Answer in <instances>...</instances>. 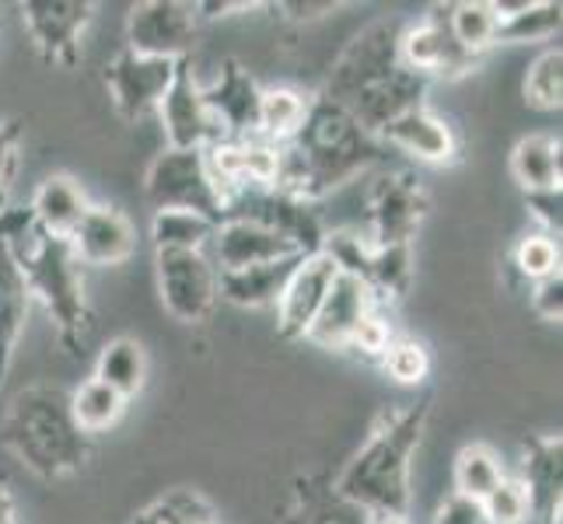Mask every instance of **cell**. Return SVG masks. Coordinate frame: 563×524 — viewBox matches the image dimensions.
Instances as JSON below:
<instances>
[{
  "mask_svg": "<svg viewBox=\"0 0 563 524\" xmlns=\"http://www.w3.org/2000/svg\"><path fill=\"white\" fill-rule=\"evenodd\" d=\"M32 46L46 64L74 70L81 64V35L99 4L91 0H25L18 4Z\"/></svg>",
  "mask_w": 563,
  "mask_h": 524,
  "instance_id": "8",
  "label": "cell"
},
{
  "mask_svg": "<svg viewBox=\"0 0 563 524\" xmlns=\"http://www.w3.org/2000/svg\"><path fill=\"white\" fill-rule=\"evenodd\" d=\"M479 503H483V514H487L490 524H526L532 517L526 482L511 479V476H504L487 493V500H479Z\"/></svg>",
  "mask_w": 563,
  "mask_h": 524,
  "instance_id": "35",
  "label": "cell"
},
{
  "mask_svg": "<svg viewBox=\"0 0 563 524\" xmlns=\"http://www.w3.org/2000/svg\"><path fill=\"white\" fill-rule=\"evenodd\" d=\"M500 18L497 46H521V43H550L560 35L563 8L556 0H494Z\"/></svg>",
  "mask_w": 563,
  "mask_h": 524,
  "instance_id": "24",
  "label": "cell"
},
{
  "mask_svg": "<svg viewBox=\"0 0 563 524\" xmlns=\"http://www.w3.org/2000/svg\"><path fill=\"white\" fill-rule=\"evenodd\" d=\"M308 256H287L277 263H260V266H245V269H224L218 274V298L239 308H266L277 304L290 274L301 266Z\"/></svg>",
  "mask_w": 563,
  "mask_h": 524,
  "instance_id": "22",
  "label": "cell"
},
{
  "mask_svg": "<svg viewBox=\"0 0 563 524\" xmlns=\"http://www.w3.org/2000/svg\"><path fill=\"white\" fill-rule=\"evenodd\" d=\"M144 192L154 210H189L213 224L224 221V200L210 179L203 150L165 147L147 168Z\"/></svg>",
  "mask_w": 563,
  "mask_h": 524,
  "instance_id": "5",
  "label": "cell"
},
{
  "mask_svg": "<svg viewBox=\"0 0 563 524\" xmlns=\"http://www.w3.org/2000/svg\"><path fill=\"white\" fill-rule=\"evenodd\" d=\"M427 77L413 74V70H406L399 67L393 77H385L382 85L375 88H367L364 94H357V99L346 105V112L354 115L357 126L364 133H372V137H378V133L388 126V123H396L399 115L406 112H413L423 105V94H427Z\"/></svg>",
  "mask_w": 563,
  "mask_h": 524,
  "instance_id": "19",
  "label": "cell"
},
{
  "mask_svg": "<svg viewBox=\"0 0 563 524\" xmlns=\"http://www.w3.org/2000/svg\"><path fill=\"white\" fill-rule=\"evenodd\" d=\"M158 115L165 126V141L176 150H207L210 144L224 141L218 120H213L203 102V85L192 74V56L176 64V77H172L158 105Z\"/></svg>",
  "mask_w": 563,
  "mask_h": 524,
  "instance_id": "11",
  "label": "cell"
},
{
  "mask_svg": "<svg viewBox=\"0 0 563 524\" xmlns=\"http://www.w3.org/2000/svg\"><path fill=\"white\" fill-rule=\"evenodd\" d=\"M427 210H431V197L410 171L382 175L367 197V245H410Z\"/></svg>",
  "mask_w": 563,
  "mask_h": 524,
  "instance_id": "9",
  "label": "cell"
},
{
  "mask_svg": "<svg viewBox=\"0 0 563 524\" xmlns=\"http://www.w3.org/2000/svg\"><path fill=\"white\" fill-rule=\"evenodd\" d=\"M0 524H18V514H14V500L8 493V487L0 482Z\"/></svg>",
  "mask_w": 563,
  "mask_h": 524,
  "instance_id": "46",
  "label": "cell"
},
{
  "mask_svg": "<svg viewBox=\"0 0 563 524\" xmlns=\"http://www.w3.org/2000/svg\"><path fill=\"white\" fill-rule=\"evenodd\" d=\"M67 242L74 259L85 266H120L137 248V235H133L130 218L120 207H106V203L99 207L91 203Z\"/></svg>",
  "mask_w": 563,
  "mask_h": 524,
  "instance_id": "16",
  "label": "cell"
},
{
  "mask_svg": "<svg viewBox=\"0 0 563 524\" xmlns=\"http://www.w3.org/2000/svg\"><path fill=\"white\" fill-rule=\"evenodd\" d=\"M29 304H32L29 287L22 274H18L8 242H0V392H4L8 371L14 364V349L29 319Z\"/></svg>",
  "mask_w": 563,
  "mask_h": 524,
  "instance_id": "25",
  "label": "cell"
},
{
  "mask_svg": "<svg viewBox=\"0 0 563 524\" xmlns=\"http://www.w3.org/2000/svg\"><path fill=\"white\" fill-rule=\"evenodd\" d=\"M504 479L500 458L487 444H465L455 458V493L487 500V493Z\"/></svg>",
  "mask_w": 563,
  "mask_h": 524,
  "instance_id": "33",
  "label": "cell"
},
{
  "mask_svg": "<svg viewBox=\"0 0 563 524\" xmlns=\"http://www.w3.org/2000/svg\"><path fill=\"white\" fill-rule=\"evenodd\" d=\"M375 304H382V301H375V294L357 277L336 274L333 287H329V294H325V301L319 308L316 322L308 325L305 339L322 346V349H346V346H351L354 328L361 325V319L372 312Z\"/></svg>",
  "mask_w": 563,
  "mask_h": 524,
  "instance_id": "17",
  "label": "cell"
},
{
  "mask_svg": "<svg viewBox=\"0 0 563 524\" xmlns=\"http://www.w3.org/2000/svg\"><path fill=\"white\" fill-rule=\"evenodd\" d=\"M165 312L183 325H200L218 308V269L203 252H154Z\"/></svg>",
  "mask_w": 563,
  "mask_h": 524,
  "instance_id": "7",
  "label": "cell"
},
{
  "mask_svg": "<svg viewBox=\"0 0 563 524\" xmlns=\"http://www.w3.org/2000/svg\"><path fill=\"white\" fill-rule=\"evenodd\" d=\"M526 207L532 213V221L539 224V235H550V238L560 242V227H563V197H560V189L526 192Z\"/></svg>",
  "mask_w": 563,
  "mask_h": 524,
  "instance_id": "40",
  "label": "cell"
},
{
  "mask_svg": "<svg viewBox=\"0 0 563 524\" xmlns=\"http://www.w3.org/2000/svg\"><path fill=\"white\" fill-rule=\"evenodd\" d=\"M4 444L43 479H64L91 455L88 434L70 416V395L49 384L25 388L14 399L4 420Z\"/></svg>",
  "mask_w": 563,
  "mask_h": 524,
  "instance_id": "4",
  "label": "cell"
},
{
  "mask_svg": "<svg viewBox=\"0 0 563 524\" xmlns=\"http://www.w3.org/2000/svg\"><path fill=\"white\" fill-rule=\"evenodd\" d=\"M308 105H312V94H301L298 88H266L260 99V137L277 147L295 141Z\"/></svg>",
  "mask_w": 563,
  "mask_h": 524,
  "instance_id": "30",
  "label": "cell"
},
{
  "mask_svg": "<svg viewBox=\"0 0 563 524\" xmlns=\"http://www.w3.org/2000/svg\"><path fill=\"white\" fill-rule=\"evenodd\" d=\"M444 25H449V35L455 38V46L479 60L483 53L497 46V25L500 18L494 11V0H459V4L444 8Z\"/></svg>",
  "mask_w": 563,
  "mask_h": 524,
  "instance_id": "27",
  "label": "cell"
},
{
  "mask_svg": "<svg viewBox=\"0 0 563 524\" xmlns=\"http://www.w3.org/2000/svg\"><path fill=\"white\" fill-rule=\"evenodd\" d=\"M295 524H372L361 508L346 503L343 497H336L333 490L325 493H305V511L301 517H295Z\"/></svg>",
  "mask_w": 563,
  "mask_h": 524,
  "instance_id": "38",
  "label": "cell"
},
{
  "mask_svg": "<svg viewBox=\"0 0 563 524\" xmlns=\"http://www.w3.org/2000/svg\"><path fill=\"white\" fill-rule=\"evenodd\" d=\"M393 339H396L393 336V325H388V319L382 315V304H375L372 312L361 319V325L354 328L351 346H346V349H357V354H364V357L382 360V354H385Z\"/></svg>",
  "mask_w": 563,
  "mask_h": 524,
  "instance_id": "39",
  "label": "cell"
},
{
  "mask_svg": "<svg viewBox=\"0 0 563 524\" xmlns=\"http://www.w3.org/2000/svg\"><path fill=\"white\" fill-rule=\"evenodd\" d=\"M532 312L542 322H560L563 319V274L542 277L532 283Z\"/></svg>",
  "mask_w": 563,
  "mask_h": 524,
  "instance_id": "41",
  "label": "cell"
},
{
  "mask_svg": "<svg viewBox=\"0 0 563 524\" xmlns=\"http://www.w3.org/2000/svg\"><path fill=\"white\" fill-rule=\"evenodd\" d=\"M8 252L22 274L29 294L43 301L56 325V339L67 346V354L81 357L88 328H91V308L85 301L81 283V263L74 259L70 242L38 231L35 224L18 231L8 238Z\"/></svg>",
  "mask_w": 563,
  "mask_h": 524,
  "instance_id": "3",
  "label": "cell"
},
{
  "mask_svg": "<svg viewBox=\"0 0 563 524\" xmlns=\"http://www.w3.org/2000/svg\"><path fill=\"white\" fill-rule=\"evenodd\" d=\"M385 144L364 133L343 105L316 94L295 141L280 144L274 189L316 203L343 182H354L372 165L382 161Z\"/></svg>",
  "mask_w": 563,
  "mask_h": 524,
  "instance_id": "1",
  "label": "cell"
},
{
  "mask_svg": "<svg viewBox=\"0 0 563 524\" xmlns=\"http://www.w3.org/2000/svg\"><path fill=\"white\" fill-rule=\"evenodd\" d=\"M361 283L372 290L375 301H399L406 298V290L413 283V248L410 245H385L367 252V263H364V277Z\"/></svg>",
  "mask_w": 563,
  "mask_h": 524,
  "instance_id": "29",
  "label": "cell"
},
{
  "mask_svg": "<svg viewBox=\"0 0 563 524\" xmlns=\"http://www.w3.org/2000/svg\"><path fill=\"white\" fill-rule=\"evenodd\" d=\"M378 141L385 147L413 154V158L423 161V165H449V161H455V154H459V141H455L452 126L444 123L441 115H434L427 105L399 115L396 123H388L378 133Z\"/></svg>",
  "mask_w": 563,
  "mask_h": 524,
  "instance_id": "20",
  "label": "cell"
},
{
  "mask_svg": "<svg viewBox=\"0 0 563 524\" xmlns=\"http://www.w3.org/2000/svg\"><path fill=\"white\" fill-rule=\"evenodd\" d=\"M560 137L550 133H529L521 137L511 150V175L521 186V192H539V189H560L563 179V154Z\"/></svg>",
  "mask_w": 563,
  "mask_h": 524,
  "instance_id": "26",
  "label": "cell"
},
{
  "mask_svg": "<svg viewBox=\"0 0 563 524\" xmlns=\"http://www.w3.org/2000/svg\"><path fill=\"white\" fill-rule=\"evenodd\" d=\"M213 259H218V274L224 269H245V266H260V263H277L287 256H301V252L280 238L277 231H269L256 221H242V218H228L213 231Z\"/></svg>",
  "mask_w": 563,
  "mask_h": 524,
  "instance_id": "18",
  "label": "cell"
},
{
  "mask_svg": "<svg viewBox=\"0 0 563 524\" xmlns=\"http://www.w3.org/2000/svg\"><path fill=\"white\" fill-rule=\"evenodd\" d=\"M0 210H4V200H0Z\"/></svg>",
  "mask_w": 563,
  "mask_h": 524,
  "instance_id": "49",
  "label": "cell"
},
{
  "mask_svg": "<svg viewBox=\"0 0 563 524\" xmlns=\"http://www.w3.org/2000/svg\"><path fill=\"white\" fill-rule=\"evenodd\" d=\"M266 11H277L280 18L295 25H308V22H319V18L340 11L343 4L340 0H280V4H263Z\"/></svg>",
  "mask_w": 563,
  "mask_h": 524,
  "instance_id": "43",
  "label": "cell"
},
{
  "mask_svg": "<svg viewBox=\"0 0 563 524\" xmlns=\"http://www.w3.org/2000/svg\"><path fill=\"white\" fill-rule=\"evenodd\" d=\"M218 81L210 88H203V102L210 109V115L218 120L224 141H249L260 137V99L263 88L256 85L239 60H221L218 67Z\"/></svg>",
  "mask_w": 563,
  "mask_h": 524,
  "instance_id": "13",
  "label": "cell"
},
{
  "mask_svg": "<svg viewBox=\"0 0 563 524\" xmlns=\"http://www.w3.org/2000/svg\"><path fill=\"white\" fill-rule=\"evenodd\" d=\"M200 32V14L186 0H144L130 11L126 49L154 60H186Z\"/></svg>",
  "mask_w": 563,
  "mask_h": 524,
  "instance_id": "10",
  "label": "cell"
},
{
  "mask_svg": "<svg viewBox=\"0 0 563 524\" xmlns=\"http://www.w3.org/2000/svg\"><path fill=\"white\" fill-rule=\"evenodd\" d=\"M427 420H431V395L406 410L382 413L364 448L333 482V493L375 521H402L410 511V465L423 441Z\"/></svg>",
  "mask_w": 563,
  "mask_h": 524,
  "instance_id": "2",
  "label": "cell"
},
{
  "mask_svg": "<svg viewBox=\"0 0 563 524\" xmlns=\"http://www.w3.org/2000/svg\"><path fill=\"white\" fill-rule=\"evenodd\" d=\"M526 472L521 482L529 490L532 517L539 524H560L563 514V444L556 437H532L526 444Z\"/></svg>",
  "mask_w": 563,
  "mask_h": 524,
  "instance_id": "21",
  "label": "cell"
},
{
  "mask_svg": "<svg viewBox=\"0 0 563 524\" xmlns=\"http://www.w3.org/2000/svg\"><path fill=\"white\" fill-rule=\"evenodd\" d=\"M399 35H402L399 18H378V22L367 25L354 43L340 53L333 74H329V81H325L322 99L346 109L357 94L382 85L385 77H393L402 67Z\"/></svg>",
  "mask_w": 563,
  "mask_h": 524,
  "instance_id": "6",
  "label": "cell"
},
{
  "mask_svg": "<svg viewBox=\"0 0 563 524\" xmlns=\"http://www.w3.org/2000/svg\"><path fill=\"white\" fill-rule=\"evenodd\" d=\"M526 99L542 112L563 105V49H542L526 74Z\"/></svg>",
  "mask_w": 563,
  "mask_h": 524,
  "instance_id": "34",
  "label": "cell"
},
{
  "mask_svg": "<svg viewBox=\"0 0 563 524\" xmlns=\"http://www.w3.org/2000/svg\"><path fill=\"white\" fill-rule=\"evenodd\" d=\"M336 274L340 269L333 259L325 256V252H316V256L301 259V266L290 274L284 294L277 301V333L284 339H305L308 325L316 322Z\"/></svg>",
  "mask_w": 563,
  "mask_h": 524,
  "instance_id": "15",
  "label": "cell"
},
{
  "mask_svg": "<svg viewBox=\"0 0 563 524\" xmlns=\"http://www.w3.org/2000/svg\"><path fill=\"white\" fill-rule=\"evenodd\" d=\"M200 14V22H207V18H231V11H252V8H263L256 4V0H203V4H192Z\"/></svg>",
  "mask_w": 563,
  "mask_h": 524,
  "instance_id": "45",
  "label": "cell"
},
{
  "mask_svg": "<svg viewBox=\"0 0 563 524\" xmlns=\"http://www.w3.org/2000/svg\"><path fill=\"white\" fill-rule=\"evenodd\" d=\"M434 524H490L487 514H483V503L473 497L452 493L441 500V508L434 514Z\"/></svg>",
  "mask_w": 563,
  "mask_h": 524,
  "instance_id": "44",
  "label": "cell"
},
{
  "mask_svg": "<svg viewBox=\"0 0 563 524\" xmlns=\"http://www.w3.org/2000/svg\"><path fill=\"white\" fill-rule=\"evenodd\" d=\"M197 524H218V521H197Z\"/></svg>",
  "mask_w": 563,
  "mask_h": 524,
  "instance_id": "48",
  "label": "cell"
},
{
  "mask_svg": "<svg viewBox=\"0 0 563 524\" xmlns=\"http://www.w3.org/2000/svg\"><path fill=\"white\" fill-rule=\"evenodd\" d=\"M22 133L25 123L22 120H4L0 123V200L14 179V168H18V144H22Z\"/></svg>",
  "mask_w": 563,
  "mask_h": 524,
  "instance_id": "42",
  "label": "cell"
},
{
  "mask_svg": "<svg viewBox=\"0 0 563 524\" xmlns=\"http://www.w3.org/2000/svg\"><path fill=\"white\" fill-rule=\"evenodd\" d=\"M372 524H406V521H393V517H382V521H375V517H372Z\"/></svg>",
  "mask_w": 563,
  "mask_h": 524,
  "instance_id": "47",
  "label": "cell"
},
{
  "mask_svg": "<svg viewBox=\"0 0 563 524\" xmlns=\"http://www.w3.org/2000/svg\"><path fill=\"white\" fill-rule=\"evenodd\" d=\"M88 197L85 189L77 186L70 175H49V179L38 182L35 197L29 203V213H32V224L38 231H46V235H56V238H70L74 227L81 224V218L88 213Z\"/></svg>",
  "mask_w": 563,
  "mask_h": 524,
  "instance_id": "23",
  "label": "cell"
},
{
  "mask_svg": "<svg viewBox=\"0 0 563 524\" xmlns=\"http://www.w3.org/2000/svg\"><path fill=\"white\" fill-rule=\"evenodd\" d=\"M95 381L109 384L115 395L133 399L147 381V354L137 339L120 336L102 346L99 360H95Z\"/></svg>",
  "mask_w": 563,
  "mask_h": 524,
  "instance_id": "28",
  "label": "cell"
},
{
  "mask_svg": "<svg viewBox=\"0 0 563 524\" xmlns=\"http://www.w3.org/2000/svg\"><path fill=\"white\" fill-rule=\"evenodd\" d=\"M399 64L420 77H462L476 67L473 56H465L455 38L449 35L441 8H431V14L417 25H402L399 35Z\"/></svg>",
  "mask_w": 563,
  "mask_h": 524,
  "instance_id": "14",
  "label": "cell"
},
{
  "mask_svg": "<svg viewBox=\"0 0 563 524\" xmlns=\"http://www.w3.org/2000/svg\"><path fill=\"white\" fill-rule=\"evenodd\" d=\"M176 64L179 60H154V56H137L123 49L106 67V85L115 115L126 123H141L151 112H158L172 77H176Z\"/></svg>",
  "mask_w": 563,
  "mask_h": 524,
  "instance_id": "12",
  "label": "cell"
},
{
  "mask_svg": "<svg viewBox=\"0 0 563 524\" xmlns=\"http://www.w3.org/2000/svg\"><path fill=\"white\" fill-rule=\"evenodd\" d=\"M515 266L518 274L526 280H542V277H553L560 274V242L550 235H526L515 248Z\"/></svg>",
  "mask_w": 563,
  "mask_h": 524,
  "instance_id": "37",
  "label": "cell"
},
{
  "mask_svg": "<svg viewBox=\"0 0 563 524\" xmlns=\"http://www.w3.org/2000/svg\"><path fill=\"white\" fill-rule=\"evenodd\" d=\"M382 367L399 384H423V378L431 375V357L417 339H393L382 354Z\"/></svg>",
  "mask_w": 563,
  "mask_h": 524,
  "instance_id": "36",
  "label": "cell"
},
{
  "mask_svg": "<svg viewBox=\"0 0 563 524\" xmlns=\"http://www.w3.org/2000/svg\"><path fill=\"white\" fill-rule=\"evenodd\" d=\"M123 410H126V399L115 395L109 384L95 381V378H88L70 395V416H74V423L81 426L85 434H102V431H109V426L120 423Z\"/></svg>",
  "mask_w": 563,
  "mask_h": 524,
  "instance_id": "32",
  "label": "cell"
},
{
  "mask_svg": "<svg viewBox=\"0 0 563 524\" xmlns=\"http://www.w3.org/2000/svg\"><path fill=\"white\" fill-rule=\"evenodd\" d=\"M218 224L189 210H154L151 242L154 252H203Z\"/></svg>",
  "mask_w": 563,
  "mask_h": 524,
  "instance_id": "31",
  "label": "cell"
}]
</instances>
